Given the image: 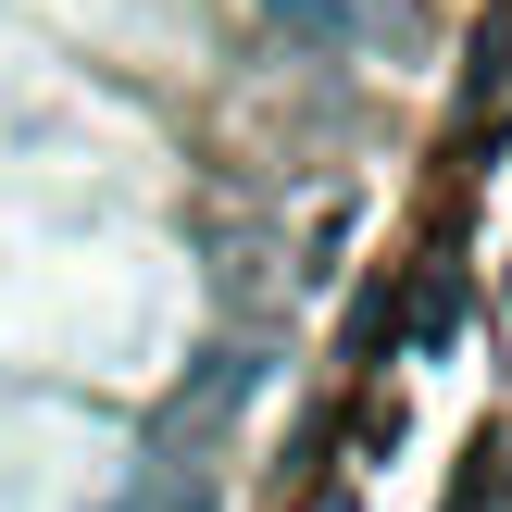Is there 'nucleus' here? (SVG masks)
I'll return each instance as SVG.
<instances>
[{
	"label": "nucleus",
	"mask_w": 512,
	"mask_h": 512,
	"mask_svg": "<svg viewBox=\"0 0 512 512\" xmlns=\"http://www.w3.org/2000/svg\"><path fill=\"white\" fill-rule=\"evenodd\" d=\"M275 25H288L300 50H325V63H350V38H363V13H350V0H275Z\"/></svg>",
	"instance_id": "obj_1"
},
{
	"label": "nucleus",
	"mask_w": 512,
	"mask_h": 512,
	"mask_svg": "<svg viewBox=\"0 0 512 512\" xmlns=\"http://www.w3.org/2000/svg\"><path fill=\"white\" fill-rule=\"evenodd\" d=\"M500 288H512V275H500Z\"/></svg>",
	"instance_id": "obj_2"
}]
</instances>
